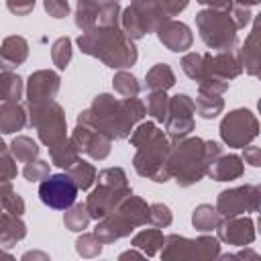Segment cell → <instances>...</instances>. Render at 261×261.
Instances as JSON below:
<instances>
[{
  "mask_svg": "<svg viewBox=\"0 0 261 261\" xmlns=\"http://www.w3.org/2000/svg\"><path fill=\"white\" fill-rule=\"evenodd\" d=\"M57 75L55 73H47V71H41L37 75L31 77V88H29V100L31 104L39 106L43 98H49L55 94L57 90Z\"/></svg>",
  "mask_w": 261,
  "mask_h": 261,
  "instance_id": "obj_4",
  "label": "cell"
},
{
  "mask_svg": "<svg viewBox=\"0 0 261 261\" xmlns=\"http://www.w3.org/2000/svg\"><path fill=\"white\" fill-rule=\"evenodd\" d=\"M200 29L204 31L202 37L208 45H224V43H230L234 39V33H232V27H230V20L228 16L224 14H212V12H202L200 14Z\"/></svg>",
  "mask_w": 261,
  "mask_h": 261,
  "instance_id": "obj_3",
  "label": "cell"
},
{
  "mask_svg": "<svg viewBox=\"0 0 261 261\" xmlns=\"http://www.w3.org/2000/svg\"><path fill=\"white\" fill-rule=\"evenodd\" d=\"M75 194H77V186L75 181L71 179V175H65V173H57V175H49L45 177V181L39 186V196L41 200L51 206V208H67L73 204L75 200Z\"/></svg>",
  "mask_w": 261,
  "mask_h": 261,
  "instance_id": "obj_1",
  "label": "cell"
},
{
  "mask_svg": "<svg viewBox=\"0 0 261 261\" xmlns=\"http://www.w3.org/2000/svg\"><path fill=\"white\" fill-rule=\"evenodd\" d=\"M147 82H149L151 88H163L165 90V88H169L173 84V73L169 71L167 65H157L155 69L149 71Z\"/></svg>",
  "mask_w": 261,
  "mask_h": 261,
  "instance_id": "obj_7",
  "label": "cell"
},
{
  "mask_svg": "<svg viewBox=\"0 0 261 261\" xmlns=\"http://www.w3.org/2000/svg\"><path fill=\"white\" fill-rule=\"evenodd\" d=\"M12 147H14V155L20 157V159H31V157L37 155V145L33 141L24 139V137L22 139H16Z\"/></svg>",
  "mask_w": 261,
  "mask_h": 261,
  "instance_id": "obj_9",
  "label": "cell"
},
{
  "mask_svg": "<svg viewBox=\"0 0 261 261\" xmlns=\"http://www.w3.org/2000/svg\"><path fill=\"white\" fill-rule=\"evenodd\" d=\"M210 173H214L220 181H222V179L237 177V175H241V159H239V157H234V155L224 157L220 163H216V167H214Z\"/></svg>",
  "mask_w": 261,
  "mask_h": 261,
  "instance_id": "obj_6",
  "label": "cell"
},
{
  "mask_svg": "<svg viewBox=\"0 0 261 261\" xmlns=\"http://www.w3.org/2000/svg\"><path fill=\"white\" fill-rule=\"evenodd\" d=\"M45 8L53 14V16H63L67 12V4L63 0H45Z\"/></svg>",
  "mask_w": 261,
  "mask_h": 261,
  "instance_id": "obj_14",
  "label": "cell"
},
{
  "mask_svg": "<svg viewBox=\"0 0 261 261\" xmlns=\"http://www.w3.org/2000/svg\"><path fill=\"white\" fill-rule=\"evenodd\" d=\"M22 122H24V114L18 106L6 104L0 108V130L2 133H12V130L20 128Z\"/></svg>",
  "mask_w": 261,
  "mask_h": 261,
  "instance_id": "obj_5",
  "label": "cell"
},
{
  "mask_svg": "<svg viewBox=\"0 0 261 261\" xmlns=\"http://www.w3.org/2000/svg\"><path fill=\"white\" fill-rule=\"evenodd\" d=\"M71 179L75 181V186L77 188H88L90 184H92V177H94V169L88 165V163H77V167H73L71 169Z\"/></svg>",
  "mask_w": 261,
  "mask_h": 261,
  "instance_id": "obj_8",
  "label": "cell"
},
{
  "mask_svg": "<svg viewBox=\"0 0 261 261\" xmlns=\"http://www.w3.org/2000/svg\"><path fill=\"white\" fill-rule=\"evenodd\" d=\"M220 130H222V139L226 143L245 145L247 141H251L257 135V122L249 110H237V112H230L222 120Z\"/></svg>",
  "mask_w": 261,
  "mask_h": 261,
  "instance_id": "obj_2",
  "label": "cell"
},
{
  "mask_svg": "<svg viewBox=\"0 0 261 261\" xmlns=\"http://www.w3.org/2000/svg\"><path fill=\"white\" fill-rule=\"evenodd\" d=\"M24 175H27L31 181H33V179H39V177H45V175H47V165L41 163V161H37V163L29 165V167L24 169Z\"/></svg>",
  "mask_w": 261,
  "mask_h": 261,
  "instance_id": "obj_13",
  "label": "cell"
},
{
  "mask_svg": "<svg viewBox=\"0 0 261 261\" xmlns=\"http://www.w3.org/2000/svg\"><path fill=\"white\" fill-rule=\"evenodd\" d=\"M165 108H167V100H165V94H153L151 100H149V110L155 118L163 120L165 118Z\"/></svg>",
  "mask_w": 261,
  "mask_h": 261,
  "instance_id": "obj_10",
  "label": "cell"
},
{
  "mask_svg": "<svg viewBox=\"0 0 261 261\" xmlns=\"http://www.w3.org/2000/svg\"><path fill=\"white\" fill-rule=\"evenodd\" d=\"M257 153H259V151H257L255 147L249 151V159H251V165H259V157H257Z\"/></svg>",
  "mask_w": 261,
  "mask_h": 261,
  "instance_id": "obj_15",
  "label": "cell"
},
{
  "mask_svg": "<svg viewBox=\"0 0 261 261\" xmlns=\"http://www.w3.org/2000/svg\"><path fill=\"white\" fill-rule=\"evenodd\" d=\"M116 88L124 94V96H130V94H137V90H139V86L135 84V77L133 75H126V73H120L116 80Z\"/></svg>",
  "mask_w": 261,
  "mask_h": 261,
  "instance_id": "obj_12",
  "label": "cell"
},
{
  "mask_svg": "<svg viewBox=\"0 0 261 261\" xmlns=\"http://www.w3.org/2000/svg\"><path fill=\"white\" fill-rule=\"evenodd\" d=\"M53 57H55V61H57L59 67H65L67 65V61H69V41L67 39H61V41L55 43Z\"/></svg>",
  "mask_w": 261,
  "mask_h": 261,
  "instance_id": "obj_11",
  "label": "cell"
}]
</instances>
